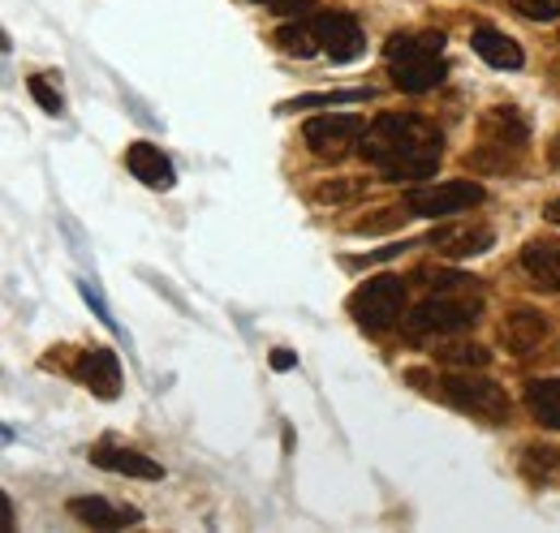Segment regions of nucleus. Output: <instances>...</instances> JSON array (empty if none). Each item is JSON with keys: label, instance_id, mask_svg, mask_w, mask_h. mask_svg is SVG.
Instances as JSON below:
<instances>
[{"label": "nucleus", "instance_id": "1", "mask_svg": "<svg viewBox=\"0 0 560 533\" xmlns=\"http://www.w3.org/2000/svg\"><path fill=\"white\" fill-rule=\"evenodd\" d=\"M444 138L419 112H384L375 126H366V138L358 155L375 164L388 181H431L440 168Z\"/></svg>", "mask_w": 560, "mask_h": 533}, {"label": "nucleus", "instance_id": "2", "mask_svg": "<svg viewBox=\"0 0 560 533\" xmlns=\"http://www.w3.org/2000/svg\"><path fill=\"white\" fill-rule=\"evenodd\" d=\"M479 319V284L466 275H448V288H435L427 301H419L406 319V335L410 340H427V335H453L470 328Z\"/></svg>", "mask_w": 560, "mask_h": 533}, {"label": "nucleus", "instance_id": "3", "mask_svg": "<svg viewBox=\"0 0 560 533\" xmlns=\"http://www.w3.org/2000/svg\"><path fill=\"white\" fill-rule=\"evenodd\" d=\"M444 35H435V31H422V35H393L388 44H384V61H388V73H393V82L406 91V95H422V91H431V86H440L444 82Z\"/></svg>", "mask_w": 560, "mask_h": 533}, {"label": "nucleus", "instance_id": "4", "mask_svg": "<svg viewBox=\"0 0 560 533\" xmlns=\"http://www.w3.org/2000/svg\"><path fill=\"white\" fill-rule=\"evenodd\" d=\"M406 310V280L401 275H375L350 297V315L362 332H388Z\"/></svg>", "mask_w": 560, "mask_h": 533}, {"label": "nucleus", "instance_id": "5", "mask_svg": "<svg viewBox=\"0 0 560 533\" xmlns=\"http://www.w3.org/2000/svg\"><path fill=\"white\" fill-rule=\"evenodd\" d=\"M440 396L448 400L453 408L470 413V417H483V422H504L509 417V396L500 392V383H491L483 375H448L440 383Z\"/></svg>", "mask_w": 560, "mask_h": 533}, {"label": "nucleus", "instance_id": "6", "mask_svg": "<svg viewBox=\"0 0 560 533\" xmlns=\"http://www.w3.org/2000/svg\"><path fill=\"white\" fill-rule=\"evenodd\" d=\"M302 133H306V146L319 159H346V155H353L362 146L366 121L353 117V112H328V117H311Z\"/></svg>", "mask_w": 560, "mask_h": 533}, {"label": "nucleus", "instance_id": "7", "mask_svg": "<svg viewBox=\"0 0 560 533\" xmlns=\"http://www.w3.org/2000/svg\"><path fill=\"white\" fill-rule=\"evenodd\" d=\"M483 199H488V190L475 181H440V186H415L406 194V211L422 215V220H444V215L479 206Z\"/></svg>", "mask_w": 560, "mask_h": 533}, {"label": "nucleus", "instance_id": "8", "mask_svg": "<svg viewBox=\"0 0 560 533\" xmlns=\"http://www.w3.org/2000/svg\"><path fill=\"white\" fill-rule=\"evenodd\" d=\"M311 26H315V35H319V52H324V57H332L337 66L358 61V57H362V48H366V35H362V26H358V17H353V13L324 9V13H315V17H311Z\"/></svg>", "mask_w": 560, "mask_h": 533}, {"label": "nucleus", "instance_id": "9", "mask_svg": "<svg viewBox=\"0 0 560 533\" xmlns=\"http://www.w3.org/2000/svg\"><path fill=\"white\" fill-rule=\"evenodd\" d=\"M500 340L517 362H535L552 344V328H548V319L539 310H513L509 323L500 328Z\"/></svg>", "mask_w": 560, "mask_h": 533}, {"label": "nucleus", "instance_id": "10", "mask_svg": "<svg viewBox=\"0 0 560 533\" xmlns=\"http://www.w3.org/2000/svg\"><path fill=\"white\" fill-rule=\"evenodd\" d=\"M427 241H431L435 254H448V259H475V254H488L491 241H495V233H491L488 224L448 220V224H440Z\"/></svg>", "mask_w": 560, "mask_h": 533}, {"label": "nucleus", "instance_id": "11", "mask_svg": "<svg viewBox=\"0 0 560 533\" xmlns=\"http://www.w3.org/2000/svg\"><path fill=\"white\" fill-rule=\"evenodd\" d=\"M70 512L82 521V525H91V530H121V525H139V508H130V504H108V499H100V495H78L70 499Z\"/></svg>", "mask_w": 560, "mask_h": 533}, {"label": "nucleus", "instance_id": "12", "mask_svg": "<svg viewBox=\"0 0 560 533\" xmlns=\"http://www.w3.org/2000/svg\"><path fill=\"white\" fill-rule=\"evenodd\" d=\"M78 379L95 392L100 400H113L121 392V362L113 348H91L82 362H78Z\"/></svg>", "mask_w": 560, "mask_h": 533}, {"label": "nucleus", "instance_id": "13", "mask_svg": "<svg viewBox=\"0 0 560 533\" xmlns=\"http://www.w3.org/2000/svg\"><path fill=\"white\" fill-rule=\"evenodd\" d=\"M91 465L108 469V473H126V477H142V482L164 477L160 461L142 457L135 448H117V443H95V448H91Z\"/></svg>", "mask_w": 560, "mask_h": 533}, {"label": "nucleus", "instance_id": "14", "mask_svg": "<svg viewBox=\"0 0 560 533\" xmlns=\"http://www.w3.org/2000/svg\"><path fill=\"white\" fill-rule=\"evenodd\" d=\"M126 168L139 177L142 186H151V190H173L177 186V173H173L168 155L160 146H151V142H135L126 151Z\"/></svg>", "mask_w": 560, "mask_h": 533}, {"label": "nucleus", "instance_id": "15", "mask_svg": "<svg viewBox=\"0 0 560 533\" xmlns=\"http://www.w3.org/2000/svg\"><path fill=\"white\" fill-rule=\"evenodd\" d=\"M522 271H526L539 288L560 293V241H552V237L530 241V246L522 250Z\"/></svg>", "mask_w": 560, "mask_h": 533}, {"label": "nucleus", "instance_id": "16", "mask_svg": "<svg viewBox=\"0 0 560 533\" xmlns=\"http://www.w3.org/2000/svg\"><path fill=\"white\" fill-rule=\"evenodd\" d=\"M470 48L479 52V61H488L491 69H522V48H517V39H509L504 31H495V26H479L475 31V39H470Z\"/></svg>", "mask_w": 560, "mask_h": 533}, {"label": "nucleus", "instance_id": "17", "mask_svg": "<svg viewBox=\"0 0 560 533\" xmlns=\"http://www.w3.org/2000/svg\"><path fill=\"white\" fill-rule=\"evenodd\" d=\"M483 138L495 142V146H526L530 138V126L517 108H488L483 112Z\"/></svg>", "mask_w": 560, "mask_h": 533}, {"label": "nucleus", "instance_id": "18", "mask_svg": "<svg viewBox=\"0 0 560 533\" xmlns=\"http://www.w3.org/2000/svg\"><path fill=\"white\" fill-rule=\"evenodd\" d=\"M526 404H530V413L539 417V426L560 430V379H535V383L526 388Z\"/></svg>", "mask_w": 560, "mask_h": 533}, {"label": "nucleus", "instance_id": "19", "mask_svg": "<svg viewBox=\"0 0 560 533\" xmlns=\"http://www.w3.org/2000/svg\"><path fill=\"white\" fill-rule=\"evenodd\" d=\"M277 44L289 52V57H315L319 52V35H315V26H311V17H302V22H284L277 31Z\"/></svg>", "mask_w": 560, "mask_h": 533}, {"label": "nucleus", "instance_id": "20", "mask_svg": "<svg viewBox=\"0 0 560 533\" xmlns=\"http://www.w3.org/2000/svg\"><path fill=\"white\" fill-rule=\"evenodd\" d=\"M522 469H526L530 482L552 486V482H560V448H526Z\"/></svg>", "mask_w": 560, "mask_h": 533}, {"label": "nucleus", "instance_id": "21", "mask_svg": "<svg viewBox=\"0 0 560 533\" xmlns=\"http://www.w3.org/2000/svg\"><path fill=\"white\" fill-rule=\"evenodd\" d=\"M358 99H371V91H332V95H302L293 104H280V112L289 108H328V104H358Z\"/></svg>", "mask_w": 560, "mask_h": 533}, {"label": "nucleus", "instance_id": "22", "mask_svg": "<svg viewBox=\"0 0 560 533\" xmlns=\"http://www.w3.org/2000/svg\"><path fill=\"white\" fill-rule=\"evenodd\" d=\"M509 9L530 22H557L560 17V0H509Z\"/></svg>", "mask_w": 560, "mask_h": 533}, {"label": "nucleus", "instance_id": "23", "mask_svg": "<svg viewBox=\"0 0 560 533\" xmlns=\"http://www.w3.org/2000/svg\"><path fill=\"white\" fill-rule=\"evenodd\" d=\"M440 357L453 362V366H488V348L483 344H457V348H444Z\"/></svg>", "mask_w": 560, "mask_h": 533}, {"label": "nucleus", "instance_id": "24", "mask_svg": "<svg viewBox=\"0 0 560 533\" xmlns=\"http://www.w3.org/2000/svg\"><path fill=\"white\" fill-rule=\"evenodd\" d=\"M362 186H366V181H324V186L315 190V199H319V202H346V199H358V194H362Z\"/></svg>", "mask_w": 560, "mask_h": 533}, {"label": "nucleus", "instance_id": "25", "mask_svg": "<svg viewBox=\"0 0 560 533\" xmlns=\"http://www.w3.org/2000/svg\"><path fill=\"white\" fill-rule=\"evenodd\" d=\"M31 95L39 99V108H44V112H52V117H61V108H66V99H61V95H57V91L48 86V78H44V73H39V78H31Z\"/></svg>", "mask_w": 560, "mask_h": 533}, {"label": "nucleus", "instance_id": "26", "mask_svg": "<svg viewBox=\"0 0 560 533\" xmlns=\"http://www.w3.org/2000/svg\"><path fill=\"white\" fill-rule=\"evenodd\" d=\"M272 366H277V370H293V366H298V357H293L289 348H277V353H272Z\"/></svg>", "mask_w": 560, "mask_h": 533}, {"label": "nucleus", "instance_id": "27", "mask_svg": "<svg viewBox=\"0 0 560 533\" xmlns=\"http://www.w3.org/2000/svg\"><path fill=\"white\" fill-rule=\"evenodd\" d=\"M0 530H13V504H9V495H0Z\"/></svg>", "mask_w": 560, "mask_h": 533}, {"label": "nucleus", "instance_id": "28", "mask_svg": "<svg viewBox=\"0 0 560 533\" xmlns=\"http://www.w3.org/2000/svg\"><path fill=\"white\" fill-rule=\"evenodd\" d=\"M544 215H548V220H552V224H560V199H552V202H548V211H544Z\"/></svg>", "mask_w": 560, "mask_h": 533}, {"label": "nucleus", "instance_id": "29", "mask_svg": "<svg viewBox=\"0 0 560 533\" xmlns=\"http://www.w3.org/2000/svg\"><path fill=\"white\" fill-rule=\"evenodd\" d=\"M259 4H277V9H284V13H289V9L298 4V0H259Z\"/></svg>", "mask_w": 560, "mask_h": 533}]
</instances>
